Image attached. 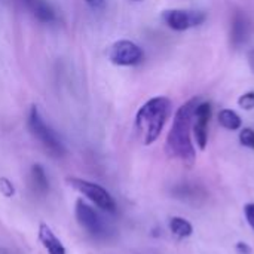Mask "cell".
Listing matches in <instances>:
<instances>
[{
	"instance_id": "cell-1",
	"label": "cell",
	"mask_w": 254,
	"mask_h": 254,
	"mask_svg": "<svg viewBox=\"0 0 254 254\" xmlns=\"http://www.w3.org/2000/svg\"><path fill=\"white\" fill-rule=\"evenodd\" d=\"M198 103V98H192L177 110L165 146L167 153L171 158H179L190 165L195 161V149L190 141V129L193 122V112Z\"/></svg>"
},
{
	"instance_id": "cell-2",
	"label": "cell",
	"mask_w": 254,
	"mask_h": 254,
	"mask_svg": "<svg viewBox=\"0 0 254 254\" xmlns=\"http://www.w3.org/2000/svg\"><path fill=\"white\" fill-rule=\"evenodd\" d=\"M171 115V101L167 97H155L146 101L135 115V129L143 141L149 146L155 143Z\"/></svg>"
},
{
	"instance_id": "cell-3",
	"label": "cell",
	"mask_w": 254,
	"mask_h": 254,
	"mask_svg": "<svg viewBox=\"0 0 254 254\" xmlns=\"http://www.w3.org/2000/svg\"><path fill=\"white\" fill-rule=\"evenodd\" d=\"M28 129L34 138L40 141V144L55 158H63L67 153V149L60 138V135L45 122L37 106H31L28 113Z\"/></svg>"
},
{
	"instance_id": "cell-4",
	"label": "cell",
	"mask_w": 254,
	"mask_h": 254,
	"mask_svg": "<svg viewBox=\"0 0 254 254\" xmlns=\"http://www.w3.org/2000/svg\"><path fill=\"white\" fill-rule=\"evenodd\" d=\"M67 183L74 190L82 193L86 199H89L92 204H95L98 208H101L103 211H107V213L116 211V202L113 196L103 186L89 180L77 179V177H67Z\"/></svg>"
},
{
	"instance_id": "cell-5",
	"label": "cell",
	"mask_w": 254,
	"mask_h": 254,
	"mask_svg": "<svg viewBox=\"0 0 254 254\" xmlns=\"http://www.w3.org/2000/svg\"><path fill=\"white\" fill-rule=\"evenodd\" d=\"M74 216L79 223V226L86 231L89 235L95 238H101L107 235V223L101 217V214L92 208L89 204H86L83 199H77L74 205Z\"/></svg>"
},
{
	"instance_id": "cell-6",
	"label": "cell",
	"mask_w": 254,
	"mask_h": 254,
	"mask_svg": "<svg viewBox=\"0 0 254 254\" xmlns=\"http://www.w3.org/2000/svg\"><path fill=\"white\" fill-rule=\"evenodd\" d=\"M162 19L170 28L176 31H185L192 27L201 25L205 21V13L198 10L168 9L162 12Z\"/></svg>"
},
{
	"instance_id": "cell-7",
	"label": "cell",
	"mask_w": 254,
	"mask_h": 254,
	"mask_svg": "<svg viewBox=\"0 0 254 254\" xmlns=\"http://www.w3.org/2000/svg\"><path fill=\"white\" fill-rule=\"evenodd\" d=\"M109 60L116 65H135L143 60V51L131 40H118L109 51Z\"/></svg>"
},
{
	"instance_id": "cell-8",
	"label": "cell",
	"mask_w": 254,
	"mask_h": 254,
	"mask_svg": "<svg viewBox=\"0 0 254 254\" xmlns=\"http://www.w3.org/2000/svg\"><path fill=\"white\" fill-rule=\"evenodd\" d=\"M211 118V106L210 103H198L193 112L192 131L196 140V144L201 150H205L208 141V121Z\"/></svg>"
},
{
	"instance_id": "cell-9",
	"label": "cell",
	"mask_w": 254,
	"mask_h": 254,
	"mask_svg": "<svg viewBox=\"0 0 254 254\" xmlns=\"http://www.w3.org/2000/svg\"><path fill=\"white\" fill-rule=\"evenodd\" d=\"M37 238H39L40 244L43 246V249L48 252V254H67L63 243L57 238V235L52 232V229L43 222L39 225Z\"/></svg>"
},
{
	"instance_id": "cell-10",
	"label": "cell",
	"mask_w": 254,
	"mask_h": 254,
	"mask_svg": "<svg viewBox=\"0 0 254 254\" xmlns=\"http://www.w3.org/2000/svg\"><path fill=\"white\" fill-rule=\"evenodd\" d=\"M30 180L34 192L39 195H46L49 192V179L46 176L45 168L40 164H34L30 170Z\"/></svg>"
},
{
	"instance_id": "cell-11",
	"label": "cell",
	"mask_w": 254,
	"mask_h": 254,
	"mask_svg": "<svg viewBox=\"0 0 254 254\" xmlns=\"http://www.w3.org/2000/svg\"><path fill=\"white\" fill-rule=\"evenodd\" d=\"M24 1L31 9L34 16L37 19H40L42 22H51L55 19V13H54L52 7L45 0H24Z\"/></svg>"
},
{
	"instance_id": "cell-12",
	"label": "cell",
	"mask_w": 254,
	"mask_h": 254,
	"mask_svg": "<svg viewBox=\"0 0 254 254\" xmlns=\"http://www.w3.org/2000/svg\"><path fill=\"white\" fill-rule=\"evenodd\" d=\"M219 124H220L223 128L229 129V131H237V129L241 128L243 121H241L240 115L235 113L234 110H231V109H223V110L219 112Z\"/></svg>"
},
{
	"instance_id": "cell-13",
	"label": "cell",
	"mask_w": 254,
	"mask_h": 254,
	"mask_svg": "<svg viewBox=\"0 0 254 254\" xmlns=\"http://www.w3.org/2000/svg\"><path fill=\"white\" fill-rule=\"evenodd\" d=\"M170 231L173 232V235H176L177 238L183 240V238H188V237L192 235L193 228L183 217H171L170 219Z\"/></svg>"
},
{
	"instance_id": "cell-14",
	"label": "cell",
	"mask_w": 254,
	"mask_h": 254,
	"mask_svg": "<svg viewBox=\"0 0 254 254\" xmlns=\"http://www.w3.org/2000/svg\"><path fill=\"white\" fill-rule=\"evenodd\" d=\"M240 143L249 149H253L254 150V129L252 128H244L241 132H240Z\"/></svg>"
},
{
	"instance_id": "cell-15",
	"label": "cell",
	"mask_w": 254,
	"mask_h": 254,
	"mask_svg": "<svg viewBox=\"0 0 254 254\" xmlns=\"http://www.w3.org/2000/svg\"><path fill=\"white\" fill-rule=\"evenodd\" d=\"M0 193L4 198H12L15 195V186L13 183L6 179V177H0Z\"/></svg>"
},
{
	"instance_id": "cell-16",
	"label": "cell",
	"mask_w": 254,
	"mask_h": 254,
	"mask_svg": "<svg viewBox=\"0 0 254 254\" xmlns=\"http://www.w3.org/2000/svg\"><path fill=\"white\" fill-rule=\"evenodd\" d=\"M238 104L244 110H253L254 109V92H247L238 98Z\"/></svg>"
},
{
	"instance_id": "cell-17",
	"label": "cell",
	"mask_w": 254,
	"mask_h": 254,
	"mask_svg": "<svg viewBox=\"0 0 254 254\" xmlns=\"http://www.w3.org/2000/svg\"><path fill=\"white\" fill-rule=\"evenodd\" d=\"M244 214H246V219H247L249 225L252 226V229L254 231V202L247 204L244 207Z\"/></svg>"
},
{
	"instance_id": "cell-18",
	"label": "cell",
	"mask_w": 254,
	"mask_h": 254,
	"mask_svg": "<svg viewBox=\"0 0 254 254\" xmlns=\"http://www.w3.org/2000/svg\"><path fill=\"white\" fill-rule=\"evenodd\" d=\"M235 249H237V254H252V249L247 243H238Z\"/></svg>"
},
{
	"instance_id": "cell-19",
	"label": "cell",
	"mask_w": 254,
	"mask_h": 254,
	"mask_svg": "<svg viewBox=\"0 0 254 254\" xmlns=\"http://www.w3.org/2000/svg\"><path fill=\"white\" fill-rule=\"evenodd\" d=\"M86 4H89L92 9H101L104 6V0H85Z\"/></svg>"
},
{
	"instance_id": "cell-20",
	"label": "cell",
	"mask_w": 254,
	"mask_h": 254,
	"mask_svg": "<svg viewBox=\"0 0 254 254\" xmlns=\"http://www.w3.org/2000/svg\"><path fill=\"white\" fill-rule=\"evenodd\" d=\"M247 60H249V65H250L252 71L254 73V49H252V51L249 52V55H247Z\"/></svg>"
},
{
	"instance_id": "cell-21",
	"label": "cell",
	"mask_w": 254,
	"mask_h": 254,
	"mask_svg": "<svg viewBox=\"0 0 254 254\" xmlns=\"http://www.w3.org/2000/svg\"><path fill=\"white\" fill-rule=\"evenodd\" d=\"M135 1H138V0H135Z\"/></svg>"
}]
</instances>
